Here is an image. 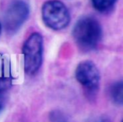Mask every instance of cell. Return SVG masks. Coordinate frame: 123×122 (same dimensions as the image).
Here are the masks:
<instances>
[{
	"instance_id": "1",
	"label": "cell",
	"mask_w": 123,
	"mask_h": 122,
	"mask_svg": "<svg viewBox=\"0 0 123 122\" xmlns=\"http://www.w3.org/2000/svg\"><path fill=\"white\" fill-rule=\"evenodd\" d=\"M102 27L96 19L84 16L79 19L73 29V37L84 51L95 49L102 39Z\"/></svg>"
},
{
	"instance_id": "2",
	"label": "cell",
	"mask_w": 123,
	"mask_h": 122,
	"mask_svg": "<svg viewBox=\"0 0 123 122\" xmlns=\"http://www.w3.org/2000/svg\"><path fill=\"white\" fill-rule=\"evenodd\" d=\"M41 17L46 26L53 30H61L70 23L67 6L60 0H48L41 8Z\"/></svg>"
},
{
	"instance_id": "3",
	"label": "cell",
	"mask_w": 123,
	"mask_h": 122,
	"mask_svg": "<svg viewBox=\"0 0 123 122\" xmlns=\"http://www.w3.org/2000/svg\"><path fill=\"white\" fill-rule=\"evenodd\" d=\"M22 52L25 72L29 75L36 73L42 63L43 38L41 35L37 32L31 34L24 43Z\"/></svg>"
},
{
	"instance_id": "4",
	"label": "cell",
	"mask_w": 123,
	"mask_h": 122,
	"mask_svg": "<svg viewBox=\"0 0 123 122\" xmlns=\"http://www.w3.org/2000/svg\"><path fill=\"white\" fill-rule=\"evenodd\" d=\"M30 7L23 0H13L6 9L4 15V24L7 32L13 34L20 29L28 19Z\"/></svg>"
},
{
	"instance_id": "5",
	"label": "cell",
	"mask_w": 123,
	"mask_h": 122,
	"mask_svg": "<svg viewBox=\"0 0 123 122\" xmlns=\"http://www.w3.org/2000/svg\"><path fill=\"white\" fill-rule=\"evenodd\" d=\"M75 78L82 87H84L87 93L94 94L97 93L99 87L100 74L94 62L84 61L79 63L76 68Z\"/></svg>"
},
{
	"instance_id": "6",
	"label": "cell",
	"mask_w": 123,
	"mask_h": 122,
	"mask_svg": "<svg viewBox=\"0 0 123 122\" xmlns=\"http://www.w3.org/2000/svg\"><path fill=\"white\" fill-rule=\"evenodd\" d=\"M12 65L6 55L0 53V93L9 90L13 84Z\"/></svg>"
},
{
	"instance_id": "7",
	"label": "cell",
	"mask_w": 123,
	"mask_h": 122,
	"mask_svg": "<svg viewBox=\"0 0 123 122\" xmlns=\"http://www.w3.org/2000/svg\"><path fill=\"white\" fill-rule=\"evenodd\" d=\"M109 94L111 100L116 104L121 106L123 103V83L122 81L116 82L111 85L109 88Z\"/></svg>"
},
{
	"instance_id": "8",
	"label": "cell",
	"mask_w": 123,
	"mask_h": 122,
	"mask_svg": "<svg viewBox=\"0 0 123 122\" xmlns=\"http://www.w3.org/2000/svg\"><path fill=\"white\" fill-rule=\"evenodd\" d=\"M116 2V0H92V4L99 12H106L113 7Z\"/></svg>"
},
{
	"instance_id": "9",
	"label": "cell",
	"mask_w": 123,
	"mask_h": 122,
	"mask_svg": "<svg viewBox=\"0 0 123 122\" xmlns=\"http://www.w3.org/2000/svg\"><path fill=\"white\" fill-rule=\"evenodd\" d=\"M50 122H70L68 116L60 110H54L49 115Z\"/></svg>"
},
{
	"instance_id": "10",
	"label": "cell",
	"mask_w": 123,
	"mask_h": 122,
	"mask_svg": "<svg viewBox=\"0 0 123 122\" xmlns=\"http://www.w3.org/2000/svg\"><path fill=\"white\" fill-rule=\"evenodd\" d=\"M87 122H111V121L107 117L99 116V117H94V118H93V119H90V120H89Z\"/></svg>"
},
{
	"instance_id": "11",
	"label": "cell",
	"mask_w": 123,
	"mask_h": 122,
	"mask_svg": "<svg viewBox=\"0 0 123 122\" xmlns=\"http://www.w3.org/2000/svg\"><path fill=\"white\" fill-rule=\"evenodd\" d=\"M4 104H5V102H4V98L3 97L2 93H0V114L3 111L4 108Z\"/></svg>"
},
{
	"instance_id": "12",
	"label": "cell",
	"mask_w": 123,
	"mask_h": 122,
	"mask_svg": "<svg viewBox=\"0 0 123 122\" xmlns=\"http://www.w3.org/2000/svg\"><path fill=\"white\" fill-rule=\"evenodd\" d=\"M1 31H2V25L0 24V34H1Z\"/></svg>"
}]
</instances>
